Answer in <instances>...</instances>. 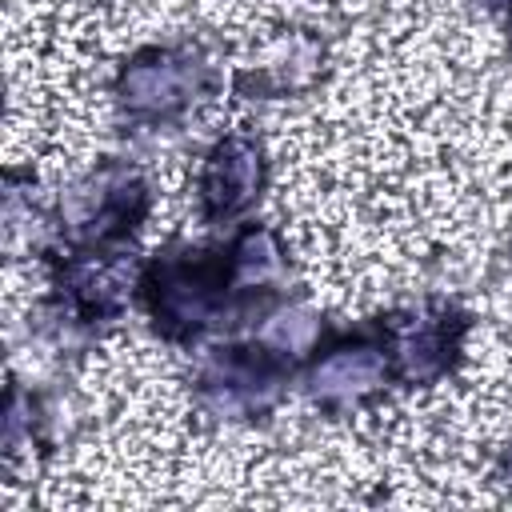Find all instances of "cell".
<instances>
[{
  "label": "cell",
  "instance_id": "obj_1",
  "mask_svg": "<svg viewBox=\"0 0 512 512\" xmlns=\"http://www.w3.org/2000/svg\"><path fill=\"white\" fill-rule=\"evenodd\" d=\"M136 300L152 332L172 348H196L236 324L232 256L224 244H172L140 264Z\"/></svg>",
  "mask_w": 512,
  "mask_h": 512
},
{
  "label": "cell",
  "instance_id": "obj_2",
  "mask_svg": "<svg viewBox=\"0 0 512 512\" xmlns=\"http://www.w3.org/2000/svg\"><path fill=\"white\" fill-rule=\"evenodd\" d=\"M296 372L300 360L276 352L268 340L252 332L240 340H220L196 360L192 396L208 416L240 424L268 416L284 400Z\"/></svg>",
  "mask_w": 512,
  "mask_h": 512
},
{
  "label": "cell",
  "instance_id": "obj_3",
  "mask_svg": "<svg viewBox=\"0 0 512 512\" xmlns=\"http://www.w3.org/2000/svg\"><path fill=\"white\" fill-rule=\"evenodd\" d=\"M152 212V184L132 164H100L80 176L56 212V236L80 252H120Z\"/></svg>",
  "mask_w": 512,
  "mask_h": 512
},
{
  "label": "cell",
  "instance_id": "obj_4",
  "mask_svg": "<svg viewBox=\"0 0 512 512\" xmlns=\"http://www.w3.org/2000/svg\"><path fill=\"white\" fill-rule=\"evenodd\" d=\"M216 88L212 64L184 44H148L136 48L116 80H112V96L124 120L132 124H176L184 120L200 100H208Z\"/></svg>",
  "mask_w": 512,
  "mask_h": 512
},
{
  "label": "cell",
  "instance_id": "obj_5",
  "mask_svg": "<svg viewBox=\"0 0 512 512\" xmlns=\"http://www.w3.org/2000/svg\"><path fill=\"white\" fill-rule=\"evenodd\" d=\"M388 348L396 384L404 388H428L448 380L460 360L472 332V316L452 300H420L384 312L372 324Z\"/></svg>",
  "mask_w": 512,
  "mask_h": 512
},
{
  "label": "cell",
  "instance_id": "obj_6",
  "mask_svg": "<svg viewBox=\"0 0 512 512\" xmlns=\"http://www.w3.org/2000/svg\"><path fill=\"white\" fill-rule=\"evenodd\" d=\"M392 384H396V372L372 324L360 332L316 340V348L300 360V388L328 416L356 412L376 396H384Z\"/></svg>",
  "mask_w": 512,
  "mask_h": 512
},
{
  "label": "cell",
  "instance_id": "obj_7",
  "mask_svg": "<svg viewBox=\"0 0 512 512\" xmlns=\"http://www.w3.org/2000/svg\"><path fill=\"white\" fill-rule=\"evenodd\" d=\"M140 264L120 252H80L64 248L52 260V296L56 312L80 328H96L116 320L136 296Z\"/></svg>",
  "mask_w": 512,
  "mask_h": 512
},
{
  "label": "cell",
  "instance_id": "obj_8",
  "mask_svg": "<svg viewBox=\"0 0 512 512\" xmlns=\"http://www.w3.org/2000/svg\"><path fill=\"white\" fill-rule=\"evenodd\" d=\"M268 188V152L252 132H224L196 168V212L208 228H236Z\"/></svg>",
  "mask_w": 512,
  "mask_h": 512
},
{
  "label": "cell",
  "instance_id": "obj_9",
  "mask_svg": "<svg viewBox=\"0 0 512 512\" xmlns=\"http://www.w3.org/2000/svg\"><path fill=\"white\" fill-rule=\"evenodd\" d=\"M320 60H324V48H320L316 36H308V32H284L272 44H264L260 60H252L248 68H240L236 88L248 92V96H264V100L288 96V92L308 88L320 76Z\"/></svg>",
  "mask_w": 512,
  "mask_h": 512
},
{
  "label": "cell",
  "instance_id": "obj_10",
  "mask_svg": "<svg viewBox=\"0 0 512 512\" xmlns=\"http://www.w3.org/2000/svg\"><path fill=\"white\" fill-rule=\"evenodd\" d=\"M496 472H500V480L504 484H512V440L500 448V460H496Z\"/></svg>",
  "mask_w": 512,
  "mask_h": 512
},
{
  "label": "cell",
  "instance_id": "obj_11",
  "mask_svg": "<svg viewBox=\"0 0 512 512\" xmlns=\"http://www.w3.org/2000/svg\"><path fill=\"white\" fill-rule=\"evenodd\" d=\"M484 8H492V12H508L512 8V0H480Z\"/></svg>",
  "mask_w": 512,
  "mask_h": 512
},
{
  "label": "cell",
  "instance_id": "obj_12",
  "mask_svg": "<svg viewBox=\"0 0 512 512\" xmlns=\"http://www.w3.org/2000/svg\"><path fill=\"white\" fill-rule=\"evenodd\" d=\"M504 36H508V52H512V8L504 12Z\"/></svg>",
  "mask_w": 512,
  "mask_h": 512
}]
</instances>
